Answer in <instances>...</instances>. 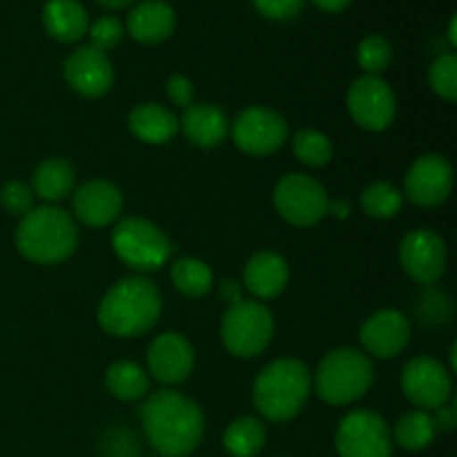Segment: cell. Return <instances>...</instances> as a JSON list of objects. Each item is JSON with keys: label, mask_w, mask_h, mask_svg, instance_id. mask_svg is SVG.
Masks as SVG:
<instances>
[{"label": "cell", "mask_w": 457, "mask_h": 457, "mask_svg": "<svg viewBox=\"0 0 457 457\" xmlns=\"http://www.w3.org/2000/svg\"><path fill=\"white\" fill-rule=\"evenodd\" d=\"M230 134L244 154L270 156L288 141V123L279 112L253 105L237 114L230 123Z\"/></svg>", "instance_id": "cell-10"}, {"label": "cell", "mask_w": 457, "mask_h": 457, "mask_svg": "<svg viewBox=\"0 0 457 457\" xmlns=\"http://www.w3.org/2000/svg\"><path fill=\"white\" fill-rule=\"evenodd\" d=\"M433 424H436L437 433H451L457 427V406L455 402H446L440 409L431 413Z\"/></svg>", "instance_id": "cell-39"}, {"label": "cell", "mask_w": 457, "mask_h": 457, "mask_svg": "<svg viewBox=\"0 0 457 457\" xmlns=\"http://www.w3.org/2000/svg\"><path fill=\"white\" fill-rule=\"evenodd\" d=\"M351 3H353V0H312V4H315L317 9H321V12H326V13L344 12V9H346Z\"/></svg>", "instance_id": "cell-41"}, {"label": "cell", "mask_w": 457, "mask_h": 457, "mask_svg": "<svg viewBox=\"0 0 457 457\" xmlns=\"http://www.w3.org/2000/svg\"><path fill=\"white\" fill-rule=\"evenodd\" d=\"M125 27L137 43H163L177 29V12L165 0H143L129 12Z\"/></svg>", "instance_id": "cell-19"}, {"label": "cell", "mask_w": 457, "mask_h": 457, "mask_svg": "<svg viewBox=\"0 0 457 457\" xmlns=\"http://www.w3.org/2000/svg\"><path fill=\"white\" fill-rule=\"evenodd\" d=\"M156 457H159V455H156Z\"/></svg>", "instance_id": "cell-46"}, {"label": "cell", "mask_w": 457, "mask_h": 457, "mask_svg": "<svg viewBox=\"0 0 457 457\" xmlns=\"http://www.w3.org/2000/svg\"><path fill=\"white\" fill-rule=\"evenodd\" d=\"M163 311V297L147 277L116 281L98 303V326L112 337H138L150 333Z\"/></svg>", "instance_id": "cell-2"}, {"label": "cell", "mask_w": 457, "mask_h": 457, "mask_svg": "<svg viewBox=\"0 0 457 457\" xmlns=\"http://www.w3.org/2000/svg\"><path fill=\"white\" fill-rule=\"evenodd\" d=\"M79 223L56 205H40L27 212L16 228V248L27 262L54 266L74 254Z\"/></svg>", "instance_id": "cell-4"}, {"label": "cell", "mask_w": 457, "mask_h": 457, "mask_svg": "<svg viewBox=\"0 0 457 457\" xmlns=\"http://www.w3.org/2000/svg\"><path fill=\"white\" fill-rule=\"evenodd\" d=\"M43 27L58 43H79L89 29V16L79 0H47Z\"/></svg>", "instance_id": "cell-23"}, {"label": "cell", "mask_w": 457, "mask_h": 457, "mask_svg": "<svg viewBox=\"0 0 457 457\" xmlns=\"http://www.w3.org/2000/svg\"><path fill=\"white\" fill-rule=\"evenodd\" d=\"M62 74L76 94L87 98L103 96L114 83V67L110 56L92 45H80L67 56Z\"/></svg>", "instance_id": "cell-16"}, {"label": "cell", "mask_w": 457, "mask_h": 457, "mask_svg": "<svg viewBox=\"0 0 457 457\" xmlns=\"http://www.w3.org/2000/svg\"><path fill=\"white\" fill-rule=\"evenodd\" d=\"M275 335V317L266 303L241 299L230 303L221 317V342L230 355L253 360L262 355Z\"/></svg>", "instance_id": "cell-6"}, {"label": "cell", "mask_w": 457, "mask_h": 457, "mask_svg": "<svg viewBox=\"0 0 457 457\" xmlns=\"http://www.w3.org/2000/svg\"><path fill=\"white\" fill-rule=\"evenodd\" d=\"M170 277H172L174 288H177L181 295H186V297H192V299L205 297L214 286L212 268L196 257L177 259V262L172 263Z\"/></svg>", "instance_id": "cell-28"}, {"label": "cell", "mask_w": 457, "mask_h": 457, "mask_svg": "<svg viewBox=\"0 0 457 457\" xmlns=\"http://www.w3.org/2000/svg\"><path fill=\"white\" fill-rule=\"evenodd\" d=\"M116 257L137 272L159 270L172 254V244L156 223L141 217L119 219L112 230Z\"/></svg>", "instance_id": "cell-7"}, {"label": "cell", "mask_w": 457, "mask_h": 457, "mask_svg": "<svg viewBox=\"0 0 457 457\" xmlns=\"http://www.w3.org/2000/svg\"><path fill=\"white\" fill-rule=\"evenodd\" d=\"M179 129L187 137V141L195 143L196 147H217L221 145L223 138L230 132V120L228 114L214 103H192L186 107Z\"/></svg>", "instance_id": "cell-20"}, {"label": "cell", "mask_w": 457, "mask_h": 457, "mask_svg": "<svg viewBox=\"0 0 457 457\" xmlns=\"http://www.w3.org/2000/svg\"><path fill=\"white\" fill-rule=\"evenodd\" d=\"M393 442L400 445L402 449L411 451V453H418V451L428 449L436 440L437 431L436 424H433L431 413L427 411H411V413H404L400 420H397L395 428H393Z\"/></svg>", "instance_id": "cell-27"}, {"label": "cell", "mask_w": 457, "mask_h": 457, "mask_svg": "<svg viewBox=\"0 0 457 457\" xmlns=\"http://www.w3.org/2000/svg\"><path fill=\"white\" fill-rule=\"evenodd\" d=\"M195 369V348L181 333H163L147 348V375L165 386L186 382Z\"/></svg>", "instance_id": "cell-17"}, {"label": "cell", "mask_w": 457, "mask_h": 457, "mask_svg": "<svg viewBox=\"0 0 457 457\" xmlns=\"http://www.w3.org/2000/svg\"><path fill=\"white\" fill-rule=\"evenodd\" d=\"M290 279L288 263L281 254L262 250L253 254L244 268V286L257 299L279 297Z\"/></svg>", "instance_id": "cell-21"}, {"label": "cell", "mask_w": 457, "mask_h": 457, "mask_svg": "<svg viewBox=\"0 0 457 457\" xmlns=\"http://www.w3.org/2000/svg\"><path fill=\"white\" fill-rule=\"evenodd\" d=\"M277 214L290 226L311 228L328 214V192L317 179L293 172L279 179L272 192Z\"/></svg>", "instance_id": "cell-8"}, {"label": "cell", "mask_w": 457, "mask_h": 457, "mask_svg": "<svg viewBox=\"0 0 457 457\" xmlns=\"http://www.w3.org/2000/svg\"><path fill=\"white\" fill-rule=\"evenodd\" d=\"M293 152L303 165L324 168L333 159V143L320 129H299L293 137Z\"/></svg>", "instance_id": "cell-30"}, {"label": "cell", "mask_w": 457, "mask_h": 457, "mask_svg": "<svg viewBox=\"0 0 457 457\" xmlns=\"http://www.w3.org/2000/svg\"><path fill=\"white\" fill-rule=\"evenodd\" d=\"M98 457H141L138 437L128 427H110L98 440Z\"/></svg>", "instance_id": "cell-34"}, {"label": "cell", "mask_w": 457, "mask_h": 457, "mask_svg": "<svg viewBox=\"0 0 457 457\" xmlns=\"http://www.w3.org/2000/svg\"><path fill=\"white\" fill-rule=\"evenodd\" d=\"M455 31H457V18L453 16V18H451V22H449V43L453 45V47L457 45V34H455Z\"/></svg>", "instance_id": "cell-44"}, {"label": "cell", "mask_w": 457, "mask_h": 457, "mask_svg": "<svg viewBox=\"0 0 457 457\" xmlns=\"http://www.w3.org/2000/svg\"><path fill=\"white\" fill-rule=\"evenodd\" d=\"M449 250L445 239L428 228L411 230L400 244V266L422 286H433L446 270Z\"/></svg>", "instance_id": "cell-14"}, {"label": "cell", "mask_w": 457, "mask_h": 457, "mask_svg": "<svg viewBox=\"0 0 457 457\" xmlns=\"http://www.w3.org/2000/svg\"><path fill=\"white\" fill-rule=\"evenodd\" d=\"M335 449L339 457H393L391 428L375 411H351L339 422Z\"/></svg>", "instance_id": "cell-9"}, {"label": "cell", "mask_w": 457, "mask_h": 457, "mask_svg": "<svg viewBox=\"0 0 457 457\" xmlns=\"http://www.w3.org/2000/svg\"><path fill=\"white\" fill-rule=\"evenodd\" d=\"M123 192L107 179H89L71 195V217L87 228H105L123 212Z\"/></svg>", "instance_id": "cell-15"}, {"label": "cell", "mask_w": 457, "mask_h": 457, "mask_svg": "<svg viewBox=\"0 0 457 457\" xmlns=\"http://www.w3.org/2000/svg\"><path fill=\"white\" fill-rule=\"evenodd\" d=\"M415 312L424 326L440 328V326L449 324L451 317H453V302L442 288L427 286L424 293L415 299Z\"/></svg>", "instance_id": "cell-31"}, {"label": "cell", "mask_w": 457, "mask_h": 457, "mask_svg": "<svg viewBox=\"0 0 457 457\" xmlns=\"http://www.w3.org/2000/svg\"><path fill=\"white\" fill-rule=\"evenodd\" d=\"M105 386L120 402H137L150 393V375L137 361L120 360L107 369Z\"/></svg>", "instance_id": "cell-25"}, {"label": "cell", "mask_w": 457, "mask_h": 457, "mask_svg": "<svg viewBox=\"0 0 457 457\" xmlns=\"http://www.w3.org/2000/svg\"><path fill=\"white\" fill-rule=\"evenodd\" d=\"M279 457H284V455H279Z\"/></svg>", "instance_id": "cell-45"}, {"label": "cell", "mask_w": 457, "mask_h": 457, "mask_svg": "<svg viewBox=\"0 0 457 457\" xmlns=\"http://www.w3.org/2000/svg\"><path fill=\"white\" fill-rule=\"evenodd\" d=\"M455 186L453 165L442 154H422L404 177V195L420 208H437L451 196Z\"/></svg>", "instance_id": "cell-13"}, {"label": "cell", "mask_w": 457, "mask_h": 457, "mask_svg": "<svg viewBox=\"0 0 457 457\" xmlns=\"http://www.w3.org/2000/svg\"><path fill=\"white\" fill-rule=\"evenodd\" d=\"M165 94L179 107H190L195 103V83L183 74H172L165 80Z\"/></svg>", "instance_id": "cell-38"}, {"label": "cell", "mask_w": 457, "mask_h": 457, "mask_svg": "<svg viewBox=\"0 0 457 457\" xmlns=\"http://www.w3.org/2000/svg\"><path fill=\"white\" fill-rule=\"evenodd\" d=\"M393 61V47L384 36L369 34L361 38L360 47H357V62L366 76H379L384 70H388Z\"/></svg>", "instance_id": "cell-32"}, {"label": "cell", "mask_w": 457, "mask_h": 457, "mask_svg": "<svg viewBox=\"0 0 457 457\" xmlns=\"http://www.w3.org/2000/svg\"><path fill=\"white\" fill-rule=\"evenodd\" d=\"M375 382L373 361L357 348L326 353L315 375V391L330 406H348L361 400Z\"/></svg>", "instance_id": "cell-5"}, {"label": "cell", "mask_w": 457, "mask_h": 457, "mask_svg": "<svg viewBox=\"0 0 457 457\" xmlns=\"http://www.w3.org/2000/svg\"><path fill=\"white\" fill-rule=\"evenodd\" d=\"M223 446L232 457H257L266 446V427L253 415L237 418L223 433Z\"/></svg>", "instance_id": "cell-26"}, {"label": "cell", "mask_w": 457, "mask_h": 457, "mask_svg": "<svg viewBox=\"0 0 457 457\" xmlns=\"http://www.w3.org/2000/svg\"><path fill=\"white\" fill-rule=\"evenodd\" d=\"M89 45L101 52H110V49L119 47L120 40L125 36V27L119 18L114 16H101L98 21H94L87 29Z\"/></svg>", "instance_id": "cell-36"}, {"label": "cell", "mask_w": 457, "mask_h": 457, "mask_svg": "<svg viewBox=\"0 0 457 457\" xmlns=\"http://www.w3.org/2000/svg\"><path fill=\"white\" fill-rule=\"evenodd\" d=\"M128 128L138 141L163 145L179 132V119L170 107L161 103H138L128 116Z\"/></svg>", "instance_id": "cell-22"}, {"label": "cell", "mask_w": 457, "mask_h": 457, "mask_svg": "<svg viewBox=\"0 0 457 457\" xmlns=\"http://www.w3.org/2000/svg\"><path fill=\"white\" fill-rule=\"evenodd\" d=\"M361 210L373 219H393L402 210L404 195L393 183L375 181L361 190Z\"/></svg>", "instance_id": "cell-29"}, {"label": "cell", "mask_w": 457, "mask_h": 457, "mask_svg": "<svg viewBox=\"0 0 457 457\" xmlns=\"http://www.w3.org/2000/svg\"><path fill=\"white\" fill-rule=\"evenodd\" d=\"M328 212H333L335 217L344 219L348 212H351V205H348L344 199H335V201H330V204H328Z\"/></svg>", "instance_id": "cell-42"}, {"label": "cell", "mask_w": 457, "mask_h": 457, "mask_svg": "<svg viewBox=\"0 0 457 457\" xmlns=\"http://www.w3.org/2000/svg\"><path fill=\"white\" fill-rule=\"evenodd\" d=\"M253 7L268 21L286 22L293 21L303 12L306 0H253Z\"/></svg>", "instance_id": "cell-37"}, {"label": "cell", "mask_w": 457, "mask_h": 457, "mask_svg": "<svg viewBox=\"0 0 457 457\" xmlns=\"http://www.w3.org/2000/svg\"><path fill=\"white\" fill-rule=\"evenodd\" d=\"M411 339V324L400 311L384 308L370 315L360 328V342L366 355L378 360H393L400 355Z\"/></svg>", "instance_id": "cell-18"}, {"label": "cell", "mask_w": 457, "mask_h": 457, "mask_svg": "<svg viewBox=\"0 0 457 457\" xmlns=\"http://www.w3.org/2000/svg\"><path fill=\"white\" fill-rule=\"evenodd\" d=\"M76 172L74 165L61 156H52L38 163L31 177V190L38 199L47 201V204H58L65 196L74 192Z\"/></svg>", "instance_id": "cell-24"}, {"label": "cell", "mask_w": 457, "mask_h": 457, "mask_svg": "<svg viewBox=\"0 0 457 457\" xmlns=\"http://www.w3.org/2000/svg\"><path fill=\"white\" fill-rule=\"evenodd\" d=\"M440 360L431 355H418L402 370V393L418 411H436L451 402L453 378Z\"/></svg>", "instance_id": "cell-11"}, {"label": "cell", "mask_w": 457, "mask_h": 457, "mask_svg": "<svg viewBox=\"0 0 457 457\" xmlns=\"http://www.w3.org/2000/svg\"><path fill=\"white\" fill-rule=\"evenodd\" d=\"M221 297L226 299L228 303H237L244 299V284H239V281L235 279H226L221 281Z\"/></svg>", "instance_id": "cell-40"}, {"label": "cell", "mask_w": 457, "mask_h": 457, "mask_svg": "<svg viewBox=\"0 0 457 457\" xmlns=\"http://www.w3.org/2000/svg\"><path fill=\"white\" fill-rule=\"evenodd\" d=\"M96 3L105 9H125L137 3V0H96Z\"/></svg>", "instance_id": "cell-43"}, {"label": "cell", "mask_w": 457, "mask_h": 457, "mask_svg": "<svg viewBox=\"0 0 457 457\" xmlns=\"http://www.w3.org/2000/svg\"><path fill=\"white\" fill-rule=\"evenodd\" d=\"M34 196L36 195L29 183L18 181V179H12V181L0 187V205L13 217L22 219L27 212H31L34 210Z\"/></svg>", "instance_id": "cell-35"}, {"label": "cell", "mask_w": 457, "mask_h": 457, "mask_svg": "<svg viewBox=\"0 0 457 457\" xmlns=\"http://www.w3.org/2000/svg\"><path fill=\"white\" fill-rule=\"evenodd\" d=\"M346 105L353 120L369 132H384L397 114L395 94L379 76H360L348 87Z\"/></svg>", "instance_id": "cell-12"}, {"label": "cell", "mask_w": 457, "mask_h": 457, "mask_svg": "<svg viewBox=\"0 0 457 457\" xmlns=\"http://www.w3.org/2000/svg\"><path fill=\"white\" fill-rule=\"evenodd\" d=\"M428 83L433 92L445 101L457 98V56L453 52L440 54L428 70Z\"/></svg>", "instance_id": "cell-33"}, {"label": "cell", "mask_w": 457, "mask_h": 457, "mask_svg": "<svg viewBox=\"0 0 457 457\" xmlns=\"http://www.w3.org/2000/svg\"><path fill=\"white\" fill-rule=\"evenodd\" d=\"M311 391L312 375L308 366L295 357H279L257 375L253 402L268 422H290L303 411Z\"/></svg>", "instance_id": "cell-3"}, {"label": "cell", "mask_w": 457, "mask_h": 457, "mask_svg": "<svg viewBox=\"0 0 457 457\" xmlns=\"http://www.w3.org/2000/svg\"><path fill=\"white\" fill-rule=\"evenodd\" d=\"M145 440L159 457H187L204 440V411L183 393L163 388L141 406Z\"/></svg>", "instance_id": "cell-1"}]
</instances>
